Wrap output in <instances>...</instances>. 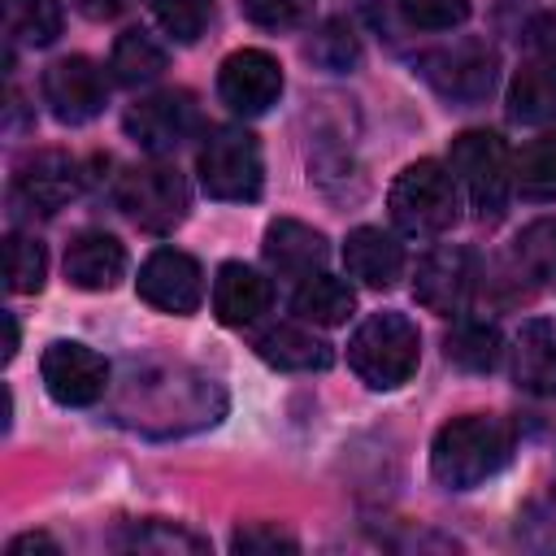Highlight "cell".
Segmentation results:
<instances>
[{"instance_id":"34","label":"cell","mask_w":556,"mask_h":556,"mask_svg":"<svg viewBox=\"0 0 556 556\" xmlns=\"http://www.w3.org/2000/svg\"><path fill=\"white\" fill-rule=\"evenodd\" d=\"M239 9L248 22H256L265 30H291L308 17L313 4L308 0H239Z\"/></svg>"},{"instance_id":"18","label":"cell","mask_w":556,"mask_h":556,"mask_svg":"<svg viewBox=\"0 0 556 556\" xmlns=\"http://www.w3.org/2000/svg\"><path fill=\"white\" fill-rule=\"evenodd\" d=\"M343 265L365 287L387 291L404 274V243L395 235H387L382 226H356L343 243Z\"/></svg>"},{"instance_id":"29","label":"cell","mask_w":556,"mask_h":556,"mask_svg":"<svg viewBox=\"0 0 556 556\" xmlns=\"http://www.w3.org/2000/svg\"><path fill=\"white\" fill-rule=\"evenodd\" d=\"M4 278H9V291L17 295H35L48 278V252L39 239L30 235H9L4 239Z\"/></svg>"},{"instance_id":"2","label":"cell","mask_w":556,"mask_h":556,"mask_svg":"<svg viewBox=\"0 0 556 556\" xmlns=\"http://www.w3.org/2000/svg\"><path fill=\"white\" fill-rule=\"evenodd\" d=\"M513 456V430L508 421L491 413H465L439 426L430 443V473L447 491H469L495 478Z\"/></svg>"},{"instance_id":"16","label":"cell","mask_w":556,"mask_h":556,"mask_svg":"<svg viewBox=\"0 0 556 556\" xmlns=\"http://www.w3.org/2000/svg\"><path fill=\"white\" fill-rule=\"evenodd\" d=\"M261 252H265V265H269L278 278L304 282V278L321 274L330 248H326V235H321V230H313V226H304V222H295V217H278V222H269Z\"/></svg>"},{"instance_id":"35","label":"cell","mask_w":556,"mask_h":556,"mask_svg":"<svg viewBox=\"0 0 556 556\" xmlns=\"http://www.w3.org/2000/svg\"><path fill=\"white\" fill-rule=\"evenodd\" d=\"M230 547L235 552H295L300 543H295L291 530H282L274 521H248L230 534Z\"/></svg>"},{"instance_id":"17","label":"cell","mask_w":556,"mask_h":556,"mask_svg":"<svg viewBox=\"0 0 556 556\" xmlns=\"http://www.w3.org/2000/svg\"><path fill=\"white\" fill-rule=\"evenodd\" d=\"M126 274V248L122 239L104 230H83L65 248V282L78 291H109Z\"/></svg>"},{"instance_id":"23","label":"cell","mask_w":556,"mask_h":556,"mask_svg":"<svg viewBox=\"0 0 556 556\" xmlns=\"http://www.w3.org/2000/svg\"><path fill=\"white\" fill-rule=\"evenodd\" d=\"M165 61H169L165 43L152 30H143V26L122 30L117 43H113V52H109V70H113V78L122 87H143V83L161 78L165 74Z\"/></svg>"},{"instance_id":"15","label":"cell","mask_w":556,"mask_h":556,"mask_svg":"<svg viewBox=\"0 0 556 556\" xmlns=\"http://www.w3.org/2000/svg\"><path fill=\"white\" fill-rule=\"evenodd\" d=\"M13 187H17V195H22L30 208L56 213V208H65V204L78 195L83 169H78V161H74L70 152L43 148V152H30V156L17 165Z\"/></svg>"},{"instance_id":"8","label":"cell","mask_w":556,"mask_h":556,"mask_svg":"<svg viewBox=\"0 0 556 556\" xmlns=\"http://www.w3.org/2000/svg\"><path fill=\"white\" fill-rule=\"evenodd\" d=\"M421 78L447 100V104H482L495 87L500 56L482 39H460L452 48H434L417 56Z\"/></svg>"},{"instance_id":"4","label":"cell","mask_w":556,"mask_h":556,"mask_svg":"<svg viewBox=\"0 0 556 556\" xmlns=\"http://www.w3.org/2000/svg\"><path fill=\"white\" fill-rule=\"evenodd\" d=\"M456 174L443 161H413L391 182V222L413 239H434L456 226L460 217V191Z\"/></svg>"},{"instance_id":"6","label":"cell","mask_w":556,"mask_h":556,"mask_svg":"<svg viewBox=\"0 0 556 556\" xmlns=\"http://www.w3.org/2000/svg\"><path fill=\"white\" fill-rule=\"evenodd\" d=\"M452 174L482 222H500L513 191V156L495 130H465L452 139Z\"/></svg>"},{"instance_id":"32","label":"cell","mask_w":556,"mask_h":556,"mask_svg":"<svg viewBox=\"0 0 556 556\" xmlns=\"http://www.w3.org/2000/svg\"><path fill=\"white\" fill-rule=\"evenodd\" d=\"M122 543L135 547V552H204L208 547L200 534H191V530H182L174 521H143Z\"/></svg>"},{"instance_id":"38","label":"cell","mask_w":556,"mask_h":556,"mask_svg":"<svg viewBox=\"0 0 556 556\" xmlns=\"http://www.w3.org/2000/svg\"><path fill=\"white\" fill-rule=\"evenodd\" d=\"M74 9H78V13H87V17H96V22H109V17L126 13V9H130V0H74Z\"/></svg>"},{"instance_id":"20","label":"cell","mask_w":556,"mask_h":556,"mask_svg":"<svg viewBox=\"0 0 556 556\" xmlns=\"http://www.w3.org/2000/svg\"><path fill=\"white\" fill-rule=\"evenodd\" d=\"M513 382L530 395H556V321L530 317L513 339Z\"/></svg>"},{"instance_id":"22","label":"cell","mask_w":556,"mask_h":556,"mask_svg":"<svg viewBox=\"0 0 556 556\" xmlns=\"http://www.w3.org/2000/svg\"><path fill=\"white\" fill-rule=\"evenodd\" d=\"M508 117L526 126L556 122V61H530L508 83Z\"/></svg>"},{"instance_id":"39","label":"cell","mask_w":556,"mask_h":556,"mask_svg":"<svg viewBox=\"0 0 556 556\" xmlns=\"http://www.w3.org/2000/svg\"><path fill=\"white\" fill-rule=\"evenodd\" d=\"M4 330H9V343H4V361H13V356H17V317H13V313H4Z\"/></svg>"},{"instance_id":"7","label":"cell","mask_w":556,"mask_h":556,"mask_svg":"<svg viewBox=\"0 0 556 556\" xmlns=\"http://www.w3.org/2000/svg\"><path fill=\"white\" fill-rule=\"evenodd\" d=\"M117 204L139 230L169 235L174 226L187 222L191 191L174 165H135L117 178Z\"/></svg>"},{"instance_id":"27","label":"cell","mask_w":556,"mask_h":556,"mask_svg":"<svg viewBox=\"0 0 556 556\" xmlns=\"http://www.w3.org/2000/svg\"><path fill=\"white\" fill-rule=\"evenodd\" d=\"M61 0H4V26L13 43L43 48L61 35Z\"/></svg>"},{"instance_id":"28","label":"cell","mask_w":556,"mask_h":556,"mask_svg":"<svg viewBox=\"0 0 556 556\" xmlns=\"http://www.w3.org/2000/svg\"><path fill=\"white\" fill-rule=\"evenodd\" d=\"M513 187L530 200H556V130L530 139L513 161Z\"/></svg>"},{"instance_id":"10","label":"cell","mask_w":556,"mask_h":556,"mask_svg":"<svg viewBox=\"0 0 556 556\" xmlns=\"http://www.w3.org/2000/svg\"><path fill=\"white\" fill-rule=\"evenodd\" d=\"M39 87H43V104L65 126H83V122L100 117L104 104H109V78H104V70L91 56H61V61H52L43 70Z\"/></svg>"},{"instance_id":"19","label":"cell","mask_w":556,"mask_h":556,"mask_svg":"<svg viewBox=\"0 0 556 556\" xmlns=\"http://www.w3.org/2000/svg\"><path fill=\"white\" fill-rule=\"evenodd\" d=\"M269 278L243 261H226L213 278V313L222 326H248L269 308Z\"/></svg>"},{"instance_id":"12","label":"cell","mask_w":556,"mask_h":556,"mask_svg":"<svg viewBox=\"0 0 556 556\" xmlns=\"http://www.w3.org/2000/svg\"><path fill=\"white\" fill-rule=\"evenodd\" d=\"M39 374H43L48 395L65 408H87V404L104 400V391H109V361L100 352H91L87 343H74V339L48 343Z\"/></svg>"},{"instance_id":"3","label":"cell","mask_w":556,"mask_h":556,"mask_svg":"<svg viewBox=\"0 0 556 556\" xmlns=\"http://www.w3.org/2000/svg\"><path fill=\"white\" fill-rule=\"evenodd\" d=\"M417 361H421V334L417 326L395 313V308H382V313H369L356 334L348 339V365L356 369L361 382H369L374 391H395L404 387L413 374H417Z\"/></svg>"},{"instance_id":"14","label":"cell","mask_w":556,"mask_h":556,"mask_svg":"<svg viewBox=\"0 0 556 556\" xmlns=\"http://www.w3.org/2000/svg\"><path fill=\"white\" fill-rule=\"evenodd\" d=\"M139 295L161 308V313H174V317H187L200 308L204 300V269L191 252H178V248H156L143 265H139V278H135Z\"/></svg>"},{"instance_id":"9","label":"cell","mask_w":556,"mask_h":556,"mask_svg":"<svg viewBox=\"0 0 556 556\" xmlns=\"http://www.w3.org/2000/svg\"><path fill=\"white\" fill-rule=\"evenodd\" d=\"M195 130H200V104H195V96L182 91V87L143 96L139 104L126 109V135H130L143 152H152V156H165V152L182 148Z\"/></svg>"},{"instance_id":"5","label":"cell","mask_w":556,"mask_h":556,"mask_svg":"<svg viewBox=\"0 0 556 556\" xmlns=\"http://www.w3.org/2000/svg\"><path fill=\"white\" fill-rule=\"evenodd\" d=\"M195 174L204 195L213 200H230V204H248L265 191V161H261V143L252 130L243 126H217L195 156Z\"/></svg>"},{"instance_id":"25","label":"cell","mask_w":556,"mask_h":556,"mask_svg":"<svg viewBox=\"0 0 556 556\" xmlns=\"http://www.w3.org/2000/svg\"><path fill=\"white\" fill-rule=\"evenodd\" d=\"M291 308H295L304 321H313V326H339V321L352 317L356 291H352L343 278H334V274H313V278H304V282L295 287Z\"/></svg>"},{"instance_id":"36","label":"cell","mask_w":556,"mask_h":556,"mask_svg":"<svg viewBox=\"0 0 556 556\" xmlns=\"http://www.w3.org/2000/svg\"><path fill=\"white\" fill-rule=\"evenodd\" d=\"M526 39L530 48L539 52V61H556V13H543L526 26Z\"/></svg>"},{"instance_id":"37","label":"cell","mask_w":556,"mask_h":556,"mask_svg":"<svg viewBox=\"0 0 556 556\" xmlns=\"http://www.w3.org/2000/svg\"><path fill=\"white\" fill-rule=\"evenodd\" d=\"M30 552H48V556H56L61 547H56V539H48V534H17V539L9 543V556H30Z\"/></svg>"},{"instance_id":"30","label":"cell","mask_w":556,"mask_h":556,"mask_svg":"<svg viewBox=\"0 0 556 556\" xmlns=\"http://www.w3.org/2000/svg\"><path fill=\"white\" fill-rule=\"evenodd\" d=\"M308 56H313L321 70H330V74H348V70L361 61V39H356V30H352L343 17H330V22L308 39Z\"/></svg>"},{"instance_id":"33","label":"cell","mask_w":556,"mask_h":556,"mask_svg":"<svg viewBox=\"0 0 556 556\" xmlns=\"http://www.w3.org/2000/svg\"><path fill=\"white\" fill-rule=\"evenodd\" d=\"M404 22L417 30H452L469 17V0H395Z\"/></svg>"},{"instance_id":"11","label":"cell","mask_w":556,"mask_h":556,"mask_svg":"<svg viewBox=\"0 0 556 556\" xmlns=\"http://www.w3.org/2000/svg\"><path fill=\"white\" fill-rule=\"evenodd\" d=\"M217 96L239 117H261L282 96V65L265 48H239L217 70Z\"/></svg>"},{"instance_id":"21","label":"cell","mask_w":556,"mask_h":556,"mask_svg":"<svg viewBox=\"0 0 556 556\" xmlns=\"http://www.w3.org/2000/svg\"><path fill=\"white\" fill-rule=\"evenodd\" d=\"M256 356H261L265 365H274V369L308 374V369H326V365L334 361V348H330L321 334H313V330L287 321V326H274V330H265V334L256 339Z\"/></svg>"},{"instance_id":"24","label":"cell","mask_w":556,"mask_h":556,"mask_svg":"<svg viewBox=\"0 0 556 556\" xmlns=\"http://www.w3.org/2000/svg\"><path fill=\"white\" fill-rule=\"evenodd\" d=\"M443 356H447V365H456L465 374H491L504 356V339H500L495 321L460 317L443 339Z\"/></svg>"},{"instance_id":"1","label":"cell","mask_w":556,"mask_h":556,"mask_svg":"<svg viewBox=\"0 0 556 556\" xmlns=\"http://www.w3.org/2000/svg\"><path fill=\"white\" fill-rule=\"evenodd\" d=\"M113 413L143 434H187L226 413V391L195 369H135L122 382Z\"/></svg>"},{"instance_id":"26","label":"cell","mask_w":556,"mask_h":556,"mask_svg":"<svg viewBox=\"0 0 556 556\" xmlns=\"http://www.w3.org/2000/svg\"><path fill=\"white\" fill-rule=\"evenodd\" d=\"M513 274L530 287L556 282V217H539L513 239Z\"/></svg>"},{"instance_id":"13","label":"cell","mask_w":556,"mask_h":556,"mask_svg":"<svg viewBox=\"0 0 556 556\" xmlns=\"http://www.w3.org/2000/svg\"><path fill=\"white\" fill-rule=\"evenodd\" d=\"M473 287H478V269H473V256L465 248L443 243L417 261L413 295H417V304H426L439 317H460L473 300Z\"/></svg>"},{"instance_id":"31","label":"cell","mask_w":556,"mask_h":556,"mask_svg":"<svg viewBox=\"0 0 556 556\" xmlns=\"http://www.w3.org/2000/svg\"><path fill=\"white\" fill-rule=\"evenodd\" d=\"M152 17L174 43H195L213 17V0H152Z\"/></svg>"}]
</instances>
